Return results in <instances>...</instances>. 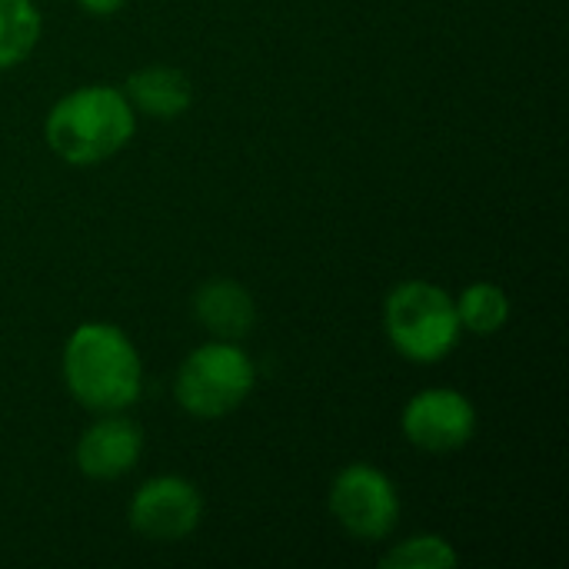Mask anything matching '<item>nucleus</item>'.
<instances>
[{
    "instance_id": "nucleus-1",
    "label": "nucleus",
    "mask_w": 569,
    "mask_h": 569,
    "mask_svg": "<svg viewBox=\"0 0 569 569\" xmlns=\"http://www.w3.org/2000/svg\"><path fill=\"white\" fill-rule=\"evenodd\" d=\"M63 380L90 413H120L140 397L143 367L137 347L113 323H83L63 347Z\"/></svg>"
},
{
    "instance_id": "nucleus-2",
    "label": "nucleus",
    "mask_w": 569,
    "mask_h": 569,
    "mask_svg": "<svg viewBox=\"0 0 569 569\" xmlns=\"http://www.w3.org/2000/svg\"><path fill=\"white\" fill-rule=\"evenodd\" d=\"M137 130V113L123 90L93 83L77 87L63 100L53 103L47 113V143L50 150L73 167L100 163L113 153H120Z\"/></svg>"
},
{
    "instance_id": "nucleus-3",
    "label": "nucleus",
    "mask_w": 569,
    "mask_h": 569,
    "mask_svg": "<svg viewBox=\"0 0 569 569\" xmlns=\"http://www.w3.org/2000/svg\"><path fill=\"white\" fill-rule=\"evenodd\" d=\"M383 327L397 353L413 363L443 360L463 330L453 297L427 280H407L387 297Z\"/></svg>"
},
{
    "instance_id": "nucleus-4",
    "label": "nucleus",
    "mask_w": 569,
    "mask_h": 569,
    "mask_svg": "<svg viewBox=\"0 0 569 569\" xmlns=\"http://www.w3.org/2000/svg\"><path fill=\"white\" fill-rule=\"evenodd\" d=\"M253 380V363L237 343L210 340L180 363L173 397L190 417L220 420L250 397Z\"/></svg>"
},
{
    "instance_id": "nucleus-5",
    "label": "nucleus",
    "mask_w": 569,
    "mask_h": 569,
    "mask_svg": "<svg viewBox=\"0 0 569 569\" xmlns=\"http://www.w3.org/2000/svg\"><path fill=\"white\" fill-rule=\"evenodd\" d=\"M330 513L347 537L373 543L393 533L400 520V497L387 473L370 463H350L330 487Z\"/></svg>"
},
{
    "instance_id": "nucleus-6",
    "label": "nucleus",
    "mask_w": 569,
    "mask_h": 569,
    "mask_svg": "<svg viewBox=\"0 0 569 569\" xmlns=\"http://www.w3.org/2000/svg\"><path fill=\"white\" fill-rule=\"evenodd\" d=\"M203 500L183 477H153L130 500V527L153 543H177L200 527Z\"/></svg>"
},
{
    "instance_id": "nucleus-7",
    "label": "nucleus",
    "mask_w": 569,
    "mask_h": 569,
    "mask_svg": "<svg viewBox=\"0 0 569 569\" xmlns=\"http://www.w3.org/2000/svg\"><path fill=\"white\" fill-rule=\"evenodd\" d=\"M403 437L427 453H453L473 440L477 410L457 390H423L403 407Z\"/></svg>"
},
{
    "instance_id": "nucleus-8",
    "label": "nucleus",
    "mask_w": 569,
    "mask_h": 569,
    "mask_svg": "<svg viewBox=\"0 0 569 569\" xmlns=\"http://www.w3.org/2000/svg\"><path fill=\"white\" fill-rule=\"evenodd\" d=\"M143 453V433L120 413H100L77 443V467L90 480H117L137 467Z\"/></svg>"
},
{
    "instance_id": "nucleus-9",
    "label": "nucleus",
    "mask_w": 569,
    "mask_h": 569,
    "mask_svg": "<svg viewBox=\"0 0 569 569\" xmlns=\"http://www.w3.org/2000/svg\"><path fill=\"white\" fill-rule=\"evenodd\" d=\"M193 317L213 340L240 343L257 323V307L237 280L217 277L193 293Z\"/></svg>"
},
{
    "instance_id": "nucleus-10",
    "label": "nucleus",
    "mask_w": 569,
    "mask_h": 569,
    "mask_svg": "<svg viewBox=\"0 0 569 569\" xmlns=\"http://www.w3.org/2000/svg\"><path fill=\"white\" fill-rule=\"evenodd\" d=\"M123 97L130 100L133 113H147L153 120H173L190 110L193 103V83L177 67H143L127 77Z\"/></svg>"
},
{
    "instance_id": "nucleus-11",
    "label": "nucleus",
    "mask_w": 569,
    "mask_h": 569,
    "mask_svg": "<svg viewBox=\"0 0 569 569\" xmlns=\"http://www.w3.org/2000/svg\"><path fill=\"white\" fill-rule=\"evenodd\" d=\"M43 20L33 0H0V70L27 60L40 40Z\"/></svg>"
},
{
    "instance_id": "nucleus-12",
    "label": "nucleus",
    "mask_w": 569,
    "mask_h": 569,
    "mask_svg": "<svg viewBox=\"0 0 569 569\" xmlns=\"http://www.w3.org/2000/svg\"><path fill=\"white\" fill-rule=\"evenodd\" d=\"M453 303H457L460 327L477 337H493L510 320V297L497 283H473Z\"/></svg>"
},
{
    "instance_id": "nucleus-13",
    "label": "nucleus",
    "mask_w": 569,
    "mask_h": 569,
    "mask_svg": "<svg viewBox=\"0 0 569 569\" xmlns=\"http://www.w3.org/2000/svg\"><path fill=\"white\" fill-rule=\"evenodd\" d=\"M380 567L387 569H450L457 567V553L443 537H413L397 543Z\"/></svg>"
},
{
    "instance_id": "nucleus-14",
    "label": "nucleus",
    "mask_w": 569,
    "mask_h": 569,
    "mask_svg": "<svg viewBox=\"0 0 569 569\" xmlns=\"http://www.w3.org/2000/svg\"><path fill=\"white\" fill-rule=\"evenodd\" d=\"M87 13H93V17H110V13H117L127 0H77Z\"/></svg>"
}]
</instances>
